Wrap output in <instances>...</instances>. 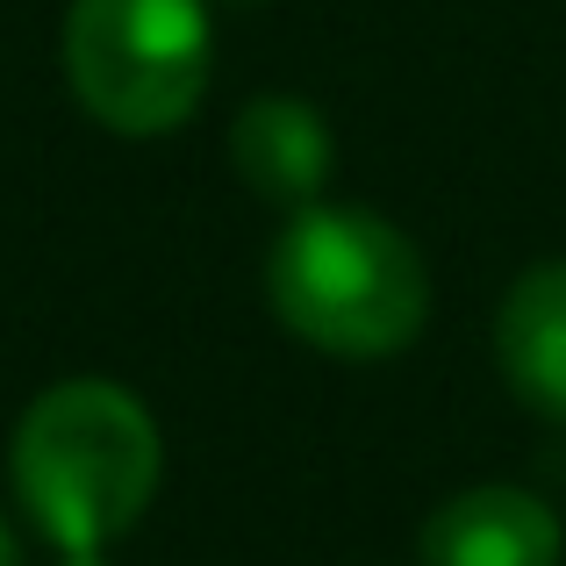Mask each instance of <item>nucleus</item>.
<instances>
[{"label":"nucleus","mask_w":566,"mask_h":566,"mask_svg":"<svg viewBox=\"0 0 566 566\" xmlns=\"http://www.w3.org/2000/svg\"><path fill=\"white\" fill-rule=\"evenodd\" d=\"M216 65L208 0H72L65 80L94 123L158 137L193 115Z\"/></svg>","instance_id":"3"},{"label":"nucleus","mask_w":566,"mask_h":566,"mask_svg":"<svg viewBox=\"0 0 566 566\" xmlns=\"http://www.w3.org/2000/svg\"><path fill=\"white\" fill-rule=\"evenodd\" d=\"M158 423L115 380H57L14 423V495L57 553H108L158 495Z\"/></svg>","instance_id":"1"},{"label":"nucleus","mask_w":566,"mask_h":566,"mask_svg":"<svg viewBox=\"0 0 566 566\" xmlns=\"http://www.w3.org/2000/svg\"><path fill=\"white\" fill-rule=\"evenodd\" d=\"M230 158L251 180V193H265V201H280L294 216V208H308L323 193V180H331L337 137L302 94H259L230 123Z\"/></svg>","instance_id":"6"},{"label":"nucleus","mask_w":566,"mask_h":566,"mask_svg":"<svg viewBox=\"0 0 566 566\" xmlns=\"http://www.w3.org/2000/svg\"><path fill=\"white\" fill-rule=\"evenodd\" d=\"M495 359L510 395L545 423H566V259H538L495 308Z\"/></svg>","instance_id":"5"},{"label":"nucleus","mask_w":566,"mask_h":566,"mask_svg":"<svg viewBox=\"0 0 566 566\" xmlns=\"http://www.w3.org/2000/svg\"><path fill=\"white\" fill-rule=\"evenodd\" d=\"M0 566H22V553H14V531H8V516H0Z\"/></svg>","instance_id":"7"},{"label":"nucleus","mask_w":566,"mask_h":566,"mask_svg":"<svg viewBox=\"0 0 566 566\" xmlns=\"http://www.w3.org/2000/svg\"><path fill=\"white\" fill-rule=\"evenodd\" d=\"M559 553H566V531L553 502L502 481L444 495L423 524L430 566H559Z\"/></svg>","instance_id":"4"},{"label":"nucleus","mask_w":566,"mask_h":566,"mask_svg":"<svg viewBox=\"0 0 566 566\" xmlns=\"http://www.w3.org/2000/svg\"><path fill=\"white\" fill-rule=\"evenodd\" d=\"M57 566H108V559H101V553H65Z\"/></svg>","instance_id":"8"},{"label":"nucleus","mask_w":566,"mask_h":566,"mask_svg":"<svg viewBox=\"0 0 566 566\" xmlns=\"http://www.w3.org/2000/svg\"><path fill=\"white\" fill-rule=\"evenodd\" d=\"M273 316L331 359H387L430 316L423 251L374 208L308 201L265 251Z\"/></svg>","instance_id":"2"}]
</instances>
